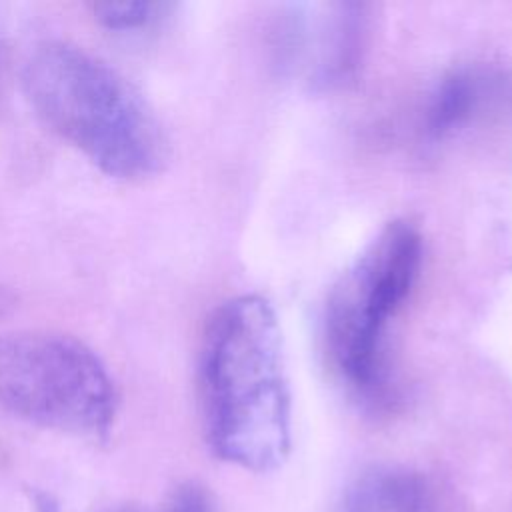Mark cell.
I'll list each match as a JSON object with an SVG mask.
<instances>
[{
    "instance_id": "cell-9",
    "label": "cell",
    "mask_w": 512,
    "mask_h": 512,
    "mask_svg": "<svg viewBox=\"0 0 512 512\" xmlns=\"http://www.w3.org/2000/svg\"><path fill=\"white\" fill-rule=\"evenodd\" d=\"M168 512H216V510L210 494L202 486L188 482L174 490Z\"/></svg>"
},
{
    "instance_id": "cell-8",
    "label": "cell",
    "mask_w": 512,
    "mask_h": 512,
    "mask_svg": "<svg viewBox=\"0 0 512 512\" xmlns=\"http://www.w3.org/2000/svg\"><path fill=\"white\" fill-rule=\"evenodd\" d=\"M170 10V4L164 2H96L92 4L94 18L108 30L126 32L146 28L162 14Z\"/></svg>"
},
{
    "instance_id": "cell-10",
    "label": "cell",
    "mask_w": 512,
    "mask_h": 512,
    "mask_svg": "<svg viewBox=\"0 0 512 512\" xmlns=\"http://www.w3.org/2000/svg\"><path fill=\"white\" fill-rule=\"evenodd\" d=\"M98 512H146L138 506H130V504H120V506H108L104 510H98Z\"/></svg>"
},
{
    "instance_id": "cell-4",
    "label": "cell",
    "mask_w": 512,
    "mask_h": 512,
    "mask_svg": "<svg viewBox=\"0 0 512 512\" xmlns=\"http://www.w3.org/2000/svg\"><path fill=\"white\" fill-rule=\"evenodd\" d=\"M0 410L28 424L80 436H104L116 396L100 358L56 332L0 336Z\"/></svg>"
},
{
    "instance_id": "cell-5",
    "label": "cell",
    "mask_w": 512,
    "mask_h": 512,
    "mask_svg": "<svg viewBox=\"0 0 512 512\" xmlns=\"http://www.w3.org/2000/svg\"><path fill=\"white\" fill-rule=\"evenodd\" d=\"M366 30L364 4H292L278 18L276 52L292 76L310 88L332 90L354 76Z\"/></svg>"
},
{
    "instance_id": "cell-1",
    "label": "cell",
    "mask_w": 512,
    "mask_h": 512,
    "mask_svg": "<svg viewBox=\"0 0 512 512\" xmlns=\"http://www.w3.org/2000/svg\"><path fill=\"white\" fill-rule=\"evenodd\" d=\"M198 398L212 452L244 470L278 468L292 440L282 332L270 302L242 294L208 320L198 360Z\"/></svg>"
},
{
    "instance_id": "cell-2",
    "label": "cell",
    "mask_w": 512,
    "mask_h": 512,
    "mask_svg": "<svg viewBox=\"0 0 512 512\" xmlns=\"http://www.w3.org/2000/svg\"><path fill=\"white\" fill-rule=\"evenodd\" d=\"M22 86L40 120L104 174L144 180L162 170L168 158L162 124L108 62L50 40L28 54Z\"/></svg>"
},
{
    "instance_id": "cell-7",
    "label": "cell",
    "mask_w": 512,
    "mask_h": 512,
    "mask_svg": "<svg viewBox=\"0 0 512 512\" xmlns=\"http://www.w3.org/2000/svg\"><path fill=\"white\" fill-rule=\"evenodd\" d=\"M486 98L488 76L480 70L460 68L446 74L430 98L426 110V132L434 138L452 134L480 112Z\"/></svg>"
},
{
    "instance_id": "cell-6",
    "label": "cell",
    "mask_w": 512,
    "mask_h": 512,
    "mask_svg": "<svg viewBox=\"0 0 512 512\" xmlns=\"http://www.w3.org/2000/svg\"><path fill=\"white\" fill-rule=\"evenodd\" d=\"M340 512H462L456 498L426 472L374 466L346 488Z\"/></svg>"
},
{
    "instance_id": "cell-3",
    "label": "cell",
    "mask_w": 512,
    "mask_h": 512,
    "mask_svg": "<svg viewBox=\"0 0 512 512\" xmlns=\"http://www.w3.org/2000/svg\"><path fill=\"white\" fill-rule=\"evenodd\" d=\"M422 266V236L410 220L388 222L332 286L322 338L332 370L366 406L390 402L384 342Z\"/></svg>"
}]
</instances>
